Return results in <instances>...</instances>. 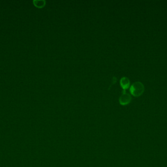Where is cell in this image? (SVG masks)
Wrapping results in <instances>:
<instances>
[{"label":"cell","instance_id":"6da1fadb","mask_svg":"<svg viewBox=\"0 0 167 167\" xmlns=\"http://www.w3.org/2000/svg\"><path fill=\"white\" fill-rule=\"evenodd\" d=\"M144 89L143 84L139 81H137L134 82L131 85L130 92L135 97H139L143 93Z\"/></svg>","mask_w":167,"mask_h":167},{"label":"cell","instance_id":"7a4b0ae2","mask_svg":"<svg viewBox=\"0 0 167 167\" xmlns=\"http://www.w3.org/2000/svg\"><path fill=\"white\" fill-rule=\"evenodd\" d=\"M119 101L120 105L126 106L131 102L132 101V97L130 94L126 93L125 90H124V92L119 98Z\"/></svg>","mask_w":167,"mask_h":167},{"label":"cell","instance_id":"3957f363","mask_svg":"<svg viewBox=\"0 0 167 167\" xmlns=\"http://www.w3.org/2000/svg\"><path fill=\"white\" fill-rule=\"evenodd\" d=\"M120 85L124 90L128 89L130 85V81L129 79L127 77H122L120 80Z\"/></svg>","mask_w":167,"mask_h":167},{"label":"cell","instance_id":"277c9868","mask_svg":"<svg viewBox=\"0 0 167 167\" xmlns=\"http://www.w3.org/2000/svg\"><path fill=\"white\" fill-rule=\"evenodd\" d=\"M33 4L35 7L38 8H42L46 5V1L44 0H35L33 1Z\"/></svg>","mask_w":167,"mask_h":167}]
</instances>
